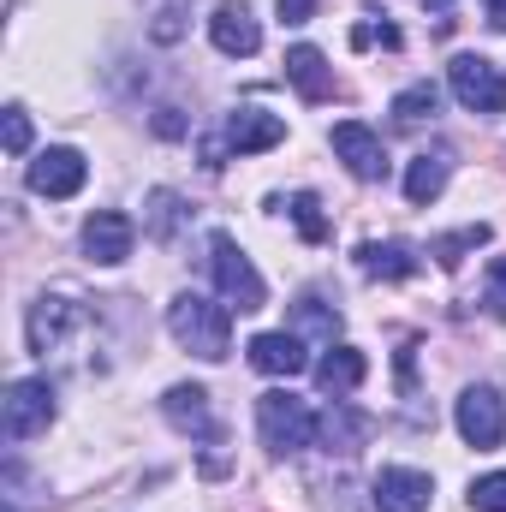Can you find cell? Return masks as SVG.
Returning <instances> with one entry per match:
<instances>
[{
  "instance_id": "5",
  "label": "cell",
  "mask_w": 506,
  "mask_h": 512,
  "mask_svg": "<svg viewBox=\"0 0 506 512\" xmlns=\"http://www.w3.org/2000/svg\"><path fill=\"white\" fill-rule=\"evenodd\" d=\"M54 423V387L42 376H24V382L6 387V405H0V435L6 441H30Z\"/></svg>"
},
{
  "instance_id": "22",
  "label": "cell",
  "mask_w": 506,
  "mask_h": 512,
  "mask_svg": "<svg viewBox=\"0 0 506 512\" xmlns=\"http://www.w3.org/2000/svg\"><path fill=\"white\" fill-rule=\"evenodd\" d=\"M435 108H441V90H435V84H411V90L393 96V120H399V126H417V120H429Z\"/></svg>"
},
{
  "instance_id": "30",
  "label": "cell",
  "mask_w": 506,
  "mask_h": 512,
  "mask_svg": "<svg viewBox=\"0 0 506 512\" xmlns=\"http://www.w3.org/2000/svg\"><path fill=\"white\" fill-rule=\"evenodd\" d=\"M322 0H274V12H280V24H310V12H316Z\"/></svg>"
},
{
  "instance_id": "10",
  "label": "cell",
  "mask_w": 506,
  "mask_h": 512,
  "mask_svg": "<svg viewBox=\"0 0 506 512\" xmlns=\"http://www.w3.org/2000/svg\"><path fill=\"white\" fill-rule=\"evenodd\" d=\"M131 245H137V227H131V215H120V209H96V215L84 221V256H90V262L114 268V262L131 256Z\"/></svg>"
},
{
  "instance_id": "21",
  "label": "cell",
  "mask_w": 506,
  "mask_h": 512,
  "mask_svg": "<svg viewBox=\"0 0 506 512\" xmlns=\"http://www.w3.org/2000/svg\"><path fill=\"white\" fill-rule=\"evenodd\" d=\"M298 328L316 334L322 346H334V334H340V310L322 304V298H298V304H292V334H298Z\"/></svg>"
},
{
  "instance_id": "3",
  "label": "cell",
  "mask_w": 506,
  "mask_h": 512,
  "mask_svg": "<svg viewBox=\"0 0 506 512\" xmlns=\"http://www.w3.org/2000/svg\"><path fill=\"white\" fill-rule=\"evenodd\" d=\"M209 268H215V286H221V298L239 310V316H251V310H262L268 304V286H262V274H256V262L227 233H215L209 239Z\"/></svg>"
},
{
  "instance_id": "34",
  "label": "cell",
  "mask_w": 506,
  "mask_h": 512,
  "mask_svg": "<svg viewBox=\"0 0 506 512\" xmlns=\"http://www.w3.org/2000/svg\"><path fill=\"white\" fill-rule=\"evenodd\" d=\"M6 512H18V507H6Z\"/></svg>"
},
{
  "instance_id": "6",
  "label": "cell",
  "mask_w": 506,
  "mask_h": 512,
  "mask_svg": "<svg viewBox=\"0 0 506 512\" xmlns=\"http://www.w3.org/2000/svg\"><path fill=\"white\" fill-rule=\"evenodd\" d=\"M453 417H459V435H465L477 453H495V447H501V435H506V405H501V393H495V387H465Z\"/></svg>"
},
{
  "instance_id": "26",
  "label": "cell",
  "mask_w": 506,
  "mask_h": 512,
  "mask_svg": "<svg viewBox=\"0 0 506 512\" xmlns=\"http://www.w3.org/2000/svg\"><path fill=\"white\" fill-rule=\"evenodd\" d=\"M149 209H155V215H149V233H155V239H173V227H179V197H173V191H155Z\"/></svg>"
},
{
  "instance_id": "29",
  "label": "cell",
  "mask_w": 506,
  "mask_h": 512,
  "mask_svg": "<svg viewBox=\"0 0 506 512\" xmlns=\"http://www.w3.org/2000/svg\"><path fill=\"white\" fill-rule=\"evenodd\" d=\"M24 149H30V114L12 102L6 108V155H24Z\"/></svg>"
},
{
  "instance_id": "27",
  "label": "cell",
  "mask_w": 506,
  "mask_h": 512,
  "mask_svg": "<svg viewBox=\"0 0 506 512\" xmlns=\"http://www.w3.org/2000/svg\"><path fill=\"white\" fill-rule=\"evenodd\" d=\"M399 48V42H405V36H399V24H387V18H381V24H358V30H352V48Z\"/></svg>"
},
{
  "instance_id": "15",
  "label": "cell",
  "mask_w": 506,
  "mask_h": 512,
  "mask_svg": "<svg viewBox=\"0 0 506 512\" xmlns=\"http://www.w3.org/2000/svg\"><path fill=\"white\" fill-rule=\"evenodd\" d=\"M72 322H78V304H72V298H36V304H30V322H24L30 352H54Z\"/></svg>"
},
{
  "instance_id": "28",
  "label": "cell",
  "mask_w": 506,
  "mask_h": 512,
  "mask_svg": "<svg viewBox=\"0 0 506 512\" xmlns=\"http://www.w3.org/2000/svg\"><path fill=\"white\" fill-rule=\"evenodd\" d=\"M483 304H489V316H495V322H506V256L489 262V292H483Z\"/></svg>"
},
{
  "instance_id": "11",
  "label": "cell",
  "mask_w": 506,
  "mask_h": 512,
  "mask_svg": "<svg viewBox=\"0 0 506 512\" xmlns=\"http://www.w3.org/2000/svg\"><path fill=\"white\" fill-rule=\"evenodd\" d=\"M209 42H215L221 54H233V60H251L256 48H262V24L251 18L245 0H221L215 18H209Z\"/></svg>"
},
{
  "instance_id": "9",
  "label": "cell",
  "mask_w": 506,
  "mask_h": 512,
  "mask_svg": "<svg viewBox=\"0 0 506 512\" xmlns=\"http://www.w3.org/2000/svg\"><path fill=\"white\" fill-rule=\"evenodd\" d=\"M376 512H429V471H411V465H381L376 471Z\"/></svg>"
},
{
  "instance_id": "14",
  "label": "cell",
  "mask_w": 506,
  "mask_h": 512,
  "mask_svg": "<svg viewBox=\"0 0 506 512\" xmlns=\"http://www.w3.org/2000/svg\"><path fill=\"white\" fill-rule=\"evenodd\" d=\"M286 84H298L304 102H328V96H334V66H328V54L310 48V42H298V48L286 54Z\"/></svg>"
},
{
  "instance_id": "31",
  "label": "cell",
  "mask_w": 506,
  "mask_h": 512,
  "mask_svg": "<svg viewBox=\"0 0 506 512\" xmlns=\"http://www.w3.org/2000/svg\"><path fill=\"white\" fill-rule=\"evenodd\" d=\"M179 18H185V12H179V6H167V12H161V18H155V42H173V36H179V30H185V24H179Z\"/></svg>"
},
{
  "instance_id": "16",
  "label": "cell",
  "mask_w": 506,
  "mask_h": 512,
  "mask_svg": "<svg viewBox=\"0 0 506 512\" xmlns=\"http://www.w3.org/2000/svg\"><path fill=\"white\" fill-rule=\"evenodd\" d=\"M358 268L370 280H411L423 268V256L411 251L405 239H370V245H358Z\"/></svg>"
},
{
  "instance_id": "7",
  "label": "cell",
  "mask_w": 506,
  "mask_h": 512,
  "mask_svg": "<svg viewBox=\"0 0 506 512\" xmlns=\"http://www.w3.org/2000/svg\"><path fill=\"white\" fill-rule=\"evenodd\" d=\"M24 179H30L36 197H78L84 179H90V161H84L78 149H42Z\"/></svg>"
},
{
  "instance_id": "2",
  "label": "cell",
  "mask_w": 506,
  "mask_h": 512,
  "mask_svg": "<svg viewBox=\"0 0 506 512\" xmlns=\"http://www.w3.org/2000/svg\"><path fill=\"white\" fill-rule=\"evenodd\" d=\"M256 429H262V447H268L274 459H286V453H298V447L316 441L310 405H304L298 393H286V387H274V393L256 399Z\"/></svg>"
},
{
  "instance_id": "32",
  "label": "cell",
  "mask_w": 506,
  "mask_h": 512,
  "mask_svg": "<svg viewBox=\"0 0 506 512\" xmlns=\"http://www.w3.org/2000/svg\"><path fill=\"white\" fill-rule=\"evenodd\" d=\"M155 131H161V137H185V120H179V108H161V114H155Z\"/></svg>"
},
{
  "instance_id": "8",
  "label": "cell",
  "mask_w": 506,
  "mask_h": 512,
  "mask_svg": "<svg viewBox=\"0 0 506 512\" xmlns=\"http://www.w3.org/2000/svg\"><path fill=\"white\" fill-rule=\"evenodd\" d=\"M334 155L352 167V179H364V185H376L387 179V149H381V137L364 120H340L334 126Z\"/></svg>"
},
{
  "instance_id": "17",
  "label": "cell",
  "mask_w": 506,
  "mask_h": 512,
  "mask_svg": "<svg viewBox=\"0 0 506 512\" xmlns=\"http://www.w3.org/2000/svg\"><path fill=\"white\" fill-rule=\"evenodd\" d=\"M251 364L262 376H298L310 358H304V340L292 328H280V334H256L251 340Z\"/></svg>"
},
{
  "instance_id": "23",
  "label": "cell",
  "mask_w": 506,
  "mask_h": 512,
  "mask_svg": "<svg viewBox=\"0 0 506 512\" xmlns=\"http://www.w3.org/2000/svg\"><path fill=\"white\" fill-rule=\"evenodd\" d=\"M477 245H489V227H483V221H477V227H459V233H447V239H435L429 256H435L441 268H459L465 251H477Z\"/></svg>"
},
{
  "instance_id": "24",
  "label": "cell",
  "mask_w": 506,
  "mask_h": 512,
  "mask_svg": "<svg viewBox=\"0 0 506 512\" xmlns=\"http://www.w3.org/2000/svg\"><path fill=\"white\" fill-rule=\"evenodd\" d=\"M286 209H292V227H298V233H304L310 245H322V239H328V215H322V203H316L310 191H298V197H292Z\"/></svg>"
},
{
  "instance_id": "18",
  "label": "cell",
  "mask_w": 506,
  "mask_h": 512,
  "mask_svg": "<svg viewBox=\"0 0 506 512\" xmlns=\"http://www.w3.org/2000/svg\"><path fill=\"white\" fill-rule=\"evenodd\" d=\"M364 376H370V358H364L358 346H328V358L316 364V387L334 393V399H346Z\"/></svg>"
},
{
  "instance_id": "20",
  "label": "cell",
  "mask_w": 506,
  "mask_h": 512,
  "mask_svg": "<svg viewBox=\"0 0 506 512\" xmlns=\"http://www.w3.org/2000/svg\"><path fill=\"white\" fill-rule=\"evenodd\" d=\"M447 173H453V161L447 155H417L411 167H405V197L423 209V203H435L441 191H447Z\"/></svg>"
},
{
  "instance_id": "19",
  "label": "cell",
  "mask_w": 506,
  "mask_h": 512,
  "mask_svg": "<svg viewBox=\"0 0 506 512\" xmlns=\"http://www.w3.org/2000/svg\"><path fill=\"white\" fill-rule=\"evenodd\" d=\"M370 429H376V423H370V411H358V405H346V399H334V411L316 423V435H322V447H328V453H352Z\"/></svg>"
},
{
  "instance_id": "33",
  "label": "cell",
  "mask_w": 506,
  "mask_h": 512,
  "mask_svg": "<svg viewBox=\"0 0 506 512\" xmlns=\"http://www.w3.org/2000/svg\"><path fill=\"white\" fill-rule=\"evenodd\" d=\"M483 6H489V24H495V30H506V0H483Z\"/></svg>"
},
{
  "instance_id": "4",
  "label": "cell",
  "mask_w": 506,
  "mask_h": 512,
  "mask_svg": "<svg viewBox=\"0 0 506 512\" xmlns=\"http://www.w3.org/2000/svg\"><path fill=\"white\" fill-rule=\"evenodd\" d=\"M447 84H453V96H459L471 114H483V120L506 114V78H501V66H495L489 54H453Z\"/></svg>"
},
{
  "instance_id": "13",
  "label": "cell",
  "mask_w": 506,
  "mask_h": 512,
  "mask_svg": "<svg viewBox=\"0 0 506 512\" xmlns=\"http://www.w3.org/2000/svg\"><path fill=\"white\" fill-rule=\"evenodd\" d=\"M161 411H167V423L179 429V435H197V441H215L221 429H215V417H209V393L191 382L167 387V399H161Z\"/></svg>"
},
{
  "instance_id": "25",
  "label": "cell",
  "mask_w": 506,
  "mask_h": 512,
  "mask_svg": "<svg viewBox=\"0 0 506 512\" xmlns=\"http://www.w3.org/2000/svg\"><path fill=\"white\" fill-rule=\"evenodd\" d=\"M471 507H477V512H506V471L471 483Z\"/></svg>"
},
{
  "instance_id": "12",
  "label": "cell",
  "mask_w": 506,
  "mask_h": 512,
  "mask_svg": "<svg viewBox=\"0 0 506 512\" xmlns=\"http://www.w3.org/2000/svg\"><path fill=\"white\" fill-rule=\"evenodd\" d=\"M280 137H286V120H280V114H262V108H239V114H227V131H221V143H227L233 155L274 149Z\"/></svg>"
},
{
  "instance_id": "1",
  "label": "cell",
  "mask_w": 506,
  "mask_h": 512,
  "mask_svg": "<svg viewBox=\"0 0 506 512\" xmlns=\"http://www.w3.org/2000/svg\"><path fill=\"white\" fill-rule=\"evenodd\" d=\"M167 334H173L191 358L221 364V358L233 352V304H215V298H203V292H179V298L167 304Z\"/></svg>"
}]
</instances>
